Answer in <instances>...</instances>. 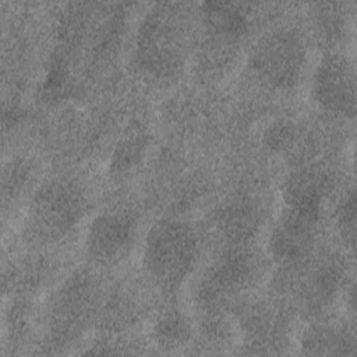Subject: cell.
I'll list each match as a JSON object with an SVG mask.
<instances>
[{
  "mask_svg": "<svg viewBox=\"0 0 357 357\" xmlns=\"http://www.w3.org/2000/svg\"><path fill=\"white\" fill-rule=\"evenodd\" d=\"M310 18L315 35L329 45L326 50H335L337 43L347 36L350 11L344 3H315L311 6Z\"/></svg>",
  "mask_w": 357,
  "mask_h": 357,
  "instance_id": "cell-16",
  "label": "cell"
},
{
  "mask_svg": "<svg viewBox=\"0 0 357 357\" xmlns=\"http://www.w3.org/2000/svg\"><path fill=\"white\" fill-rule=\"evenodd\" d=\"M322 218L319 211L282 205L266 241V252L276 268L293 266L319 247Z\"/></svg>",
  "mask_w": 357,
  "mask_h": 357,
  "instance_id": "cell-10",
  "label": "cell"
},
{
  "mask_svg": "<svg viewBox=\"0 0 357 357\" xmlns=\"http://www.w3.org/2000/svg\"><path fill=\"white\" fill-rule=\"evenodd\" d=\"M259 264L252 245H223L201 272L195 304L205 317H225L255 284Z\"/></svg>",
  "mask_w": 357,
  "mask_h": 357,
  "instance_id": "cell-7",
  "label": "cell"
},
{
  "mask_svg": "<svg viewBox=\"0 0 357 357\" xmlns=\"http://www.w3.org/2000/svg\"><path fill=\"white\" fill-rule=\"evenodd\" d=\"M212 222L223 245H252L264 225V209L257 198L234 194L215 209Z\"/></svg>",
  "mask_w": 357,
  "mask_h": 357,
  "instance_id": "cell-12",
  "label": "cell"
},
{
  "mask_svg": "<svg viewBox=\"0 0 357 357\" xmlns=\"http://www.w3.org/2000/svg\"><path fill=\"white\" fill-rule=\"evenodd\" d=\"M233 324L238 329L245 346L255 353H268L282 346L289 333V317L284 301L250 297L240 300L233 308Z\"/></svg>",
  "mask_w": 357,
  "mask_h": 357,
  "instance_id": "cell-11",
  "label": "cell"
},
{
  "mask_svg": "<svg viewBox=\"0 0 357 357\" xmlns=\"http://www.w3.org/2000/svg\"><path fill=\"white\" fill-rule=\"evenodd\" d=\"M332 220L336 237L344 252L354 259L356 251V187L354 183L346 184L337 195Z\"/></svg>",
  "mask_w": 357,
  "mask_h": 357,
  "instance_id": "cell-18",
  "label": "cell"
},
{
  "mask_svg": "<svg viewBox=\"0 0 357 357\" xmlns=\"http://www.w3.org/2000/svg\"><path fill=\"white\" fill-rule=\"evenodd\" d=\"M184 3H156L142 15L132 40V64L149 82L178 78L190 59L191 14Z\"/></svg>",
  "mask_w": 357,
  "mask_h": 357,
  "instance_id": "cell-1",
  "label": "cell"
},
{
  "mask_svg": "<svg viewBox=\"0 0 357 357\" xmlns=\"http://www.w3.org/2000/svg\"><path fill=\"white\" fill-rule=\"evenodd\" d=\"M350 261L354 259L346 252L318 247L304 261L278 268V297L311 319L328 317L329 310L344 297L354 282L353 276L350 278Z\"/></svg>",
  "mask_w": 357,
  "mask_h": 357,
  "instance_id": "cell-2",
  "label": "cell"
},
{
  "mask_svg": "<svg viewBox=\"0 0 357 357\" xmlns=\"http://www.w3.org/2000/svg\"><path fill=\"white\" fill-rule=\"evenodd\" d=\"M335 174L322 163H303L291 169L282 183V204L324 212L335 191Z\"/></svg>",
  "mask_w": 357,
  "mask_h": 357,
  "instance_id": "cell-13",
  "label": "cell"
},
{
  "mask_svg": "<svg viewBox=\"0 0 357 357\" xmlns=\"http://www.w3.org/2000/svg\"><path fill=\"white\" fill-rule=\"evenodd\" d=\"M142 144L144 141H141L138 135H130L124 138L113 153V166H110V169L113 167L117 172H127L131 169L141 155Z\"/></svg>",
  "mask_w": 357,
  "mask_h": 357,
  "instance_id": "cell-20",
  "label": "cell"
},
{
  "mask_svg": "<svg viewBox=\"0 0 357 357\" xmlns=\"http://www.w3.org/2000/svg\"><path fill=\"white\" fill-rule=\"evenodd\" d=\"M192 333L190 318L177 307H167L158 314L151 329V339L155 346L173 350L184 347Z\"/></svg>",
  "mask_w": 357,
  "mask_h": 357,
  "instance_id": "cell-17",
  "label": "cell"
},
{
  "mask_svg": "<svg viewBox=\"0 0 357 357\" xmlns=\"http://www.w3.org/2000/svg\"><path fill=\"white\" fill-rule=\"evenodd\" d=\"M201 238L187 220L165 216L155 220L145 233L141 248V268L158 289L172 293L180 289L197 269Z\"/></svg>",
  "mask_w": 357,
  "mask_h": 357,
  "instance_id": "cell-4",
  "label": "cell"
},
{
  "mask_svg": "<svg viewBox=\"0 0 357 357\" xmlns=\"http://www.w3.org/2000/svg\"><path fill=\"white\" fill-rule=\"evenodd\" d=\"M297 138V128L290 120H278L272 123L265 134V145L273 152H284L290 149Z\"/></svg>",
  "mask_w": 357,
  "mask_h": 357,
  "instance_id": "cell-19",
  "label": "cell"
},
{
  "mask_svg": "<svg viewBox=\"0 0 357 357\" xmlns=\"http://www.w3.org/2000/svg\"><path fill=\"white\" fill-rule=\"evenodd\" d=\"M250 4L206 1L199 4V22L211 45L231 46L245 38L251 28Z\"/></svg>",
  "mask_w": 357,
  "mask_h": 357,
  "instance_id": "cell-14",
  "label": "cell"
},
{
  "mask_svg": "<svg viewBox=\"0 0 357 357\" xmlns=\"http://www.w3.org/2000/svg\"><path fill=\"white\" fill-rule=\"evenodd\" d=\"M310 46L305 33L287 24L269 28L248 52L247 68L254 81L269 92L293 91L308 64Z\"/></svg>",
  "mask_w": 357,
  "mask_h": 357,
  "instance_id": "cell-6",
  "label": "cell"
},
{
  "mask_svg": "<svg viewBox=\"0 0 357 357\" xmlns=\"http://www.w3.org/2000/svg\"><path fill=\"white\" fill-rule=\"evenodd\" d=\"M303 354H356L354 319H314L300 335Z\"/></svg>",
  "mask_w": 357,
  "mask_h": 357,
  "instance_id": "cell-15",
  "label": "cell"
},
{
  "mask_svg": "<svg viewBox=\"0 0 357 357\" xmlns=\"http://www.w3.org/2000/svg\"><path fill=\"white\" fill-rule=\"evenodd\" d=\"M103 291L93 268L70 272L49 294L42 311V333L54 351L77 344L99 319Z\"/></svg>",
  "mask_w": 357,
  "mask_h": 357,
  "instance_id": "cell-3",
  "label": "cell"
},
{
  "mask_svg": "<svg viewBox=\"0 0 357 357\" xmlns=\"http://www.w3.org/2000/svg\"><path fill=\"white\" fill-rule=\"evenodd\" d=\"M139 234V216L127 206L99 212L88 223L84 254L93 269L113 268L132 252Z\"/></svg>",
  "mask_w": 357,
  "mask_h": 357,
  "instance_id": "cell-8",
  "label": "cell"
},
{
  "mask_svg": "<svg viewBox=\"0 0 357 357\" xmlns=\"http://www.w3.org/2000/svg\"><path fill=\"white\" fill-rule=\"evenodd\" d=\"M311 99L317 107L337 119L356 116V64L340 49L326 50L311 75Z\"/></svg>",
  "mask_w": 357,
  "mask_h": 357,
  "instance_id": "cell-9",
  "label": "cell"
},
{
  "mask_svg": "<svg viewBox=\"0 0 357 357\" xmlns=\"http://www.w3.org/2000/svg\"><path fill=\"white\" fill-rule=\"evenodd\" d=\"M89 211L85 187L75 178L57 176L40 183L26 208L28 234L42 244H57L70 237Z\"/></svg>",
  "mask_w": 357,
  "mask_h": 357,
  "instance_id": "cell-5",
  "label": "cell"
}]
</instances>
